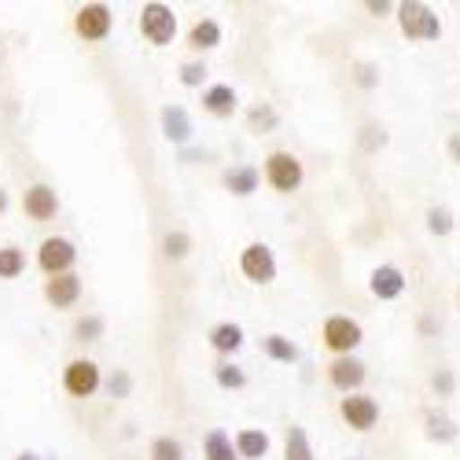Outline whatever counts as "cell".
<instances>
[{
  "mask_svg": "<svg viewBox=\"0 0 460 460\" xmlns=\"http://www.w3.org/2000/svg\"><path fill=\"white\" fill-rule=\"evenodd\" d=\"M361 342V324L350 317H328L324 321V347L335 354H350Z\"/></svg>",
  "mask_w": 460,
  "mask_h": 460,
  "instance_id": "52a82bcc",
  "label": "cell"
},
{
  "mask_svg": "<svg viewBox=\"0 0 460 460\" xmlns=\"http://www.w3.org/2000/svg\"><path fill=\"white\" fill-rule=\"evenodd\" d=\"M284 460H314V446H310V438H305L302 428H291V431H288Z\"/></svg>",
  "mask_w": 460,
  "mask_h": 460,
  "instance_id": "44dd1931",
  "label": "cell"
},
{
  "mask_svg": "<svg viewBox=\"0 0 460 460\" xmlns=\"http://www.w3.org/2000/svg\"><path fill=\"white\" fill-rule=\"evenodd\" d=\"M236 449H240V456L258 460V456L270 453V435H265V431H240L236 435Z\"/></svg>",
  "mask_w": 460,
  "mask_h": 460,
  "instance_id": "ffe728a7",
  "label": "cell"
},
{
  "mask_svg": "<svg viewBox=\"0 0 460 460\" xmlns=\"http://www.w3.org/2000/svg\"><path fill=\"white\" fill-rule=\"evenodd\" d=\"M188 247H191V243H188V236H184V233H170V236L163 240V251H166L170 258H184V254H188Z\"/></svg>",
  "mask_w": 460,
  "mask_h": 460,
  "instance_id": "4dcf8cb0",
  "label": "cell"
},
{
  "mask_svg": "<svg viewBox=\"0 0 460 460\" xmlns=\"http://www.w3.org/2000/svg\"><path fill=\"white\" fill-rule=\"evenodd\" d=\"M22 210H26L33 221H49V217H56L59 199H56V191H52L49 184H33L26 196H22Z\"/></svg>",
  "mask_w": 460,
  "mask_h": 460,
  "instance_id": "30bf717a",
  "label": "cell"
},
{
  "mask_svg": "<svg viewBox=\"0 0 460 460\" xmlns=\"http://www.w3.org/2000/svg\"><path fill=\"white\" fill-rule=\"evenodd\" d=\"M74 30L85 41H103L111 33V8L107 4H85L78 15H74Z\"/></svg>",
  "mask_w": 460,
  "mask_h": 460,
  "instance_id": "ba28073f",
  "label": "cell"
},
{
  "mask_svg": "<svg viewBox=\"0 0 460 460\" xmlns=\"http://www.w3.org/2000/svg\"><path fill=\"white\" fill-rule=\"evenodd\" d=\"M428 228L435 236H449L453 233V210L449 207H431L428 210Z\"/></svg>",
  "mask_w": 460,
  "mask_h": 460,
  "instance_id": "d4e9b609",
  "label": "cell"
},
{
  "mask_svg": "<svg viewBox=\"0 0 460 460\" xmlns=\"http://www.w3.org/2000/svg\"><path fill=\"white\" fill-rule=\"evenodd\" d=\"M449 155L460 163V133H453V137H449Z\"/></svg>",
  "mask_w": 460,
  "mask_h": 460,
  "instance_id": "e575fe53",
  "label": "cell"
},
{
  "mask_svg": "<svg viewBox=\"0 0 460 460\" xmlns=\"http://www.w3.org/2000/svg\"><path fill=\"white\" fill-rule=\"evenodd\" d=\"M78 295H82V280L74 277V273L52 277V280L45 284V298H49L52 305H59V310H66V305L78 302Z\"/></svg>",
  "mask_w": 460,
  "mask_h": 460,
  "instance_id": "4fadbf2b",
  "label": "cell"
},
{
  "mask_svg": "<svg viewBox=\"0 0 460 460\" xmlns=\"http://www.w3.org/2000/svg\"><path fill=\"white\" fill-rule=\"evenodd\" d=\"M203 107H207L210 114H217V119H228V114L236 111V93H233V85H214V89H207V93H203Z\"/></svg>",
  "mask_w": 460,
  "mask_h": 460,
  "instance_id": "2e32d148",
  "label": "cell"
},
{
  "mask_svg": "<svg viewBox=\"0 0 460 460\" xmlns=\"http://www.w3.org/2000/svg\"><path fill=\"white\" fill-rule=\"evenodd\" d=\"M339 412H342V420H347L354 431H372V428H376V420H379V405H376L372 398H365V394L342 398Z\"/></svg>",
  "mask_w": 460,
  "mask_h": 460,
  "instance_id": "9c48e42d",
  "label": "cell"
},
{
  "mask_svg": "<svg viewBox=\"0 0 460 460\" xmlns=\"http://www.w3.org/2000/svg\"><path fill=\"white\" fill-rule=\"evenodd\" d=\"M372 74H376L372 66H365V70H361V85H372V82H376V78H372Z\"/></svg>",
  "mask_w": 460,
  "mask_h": 460,
  "instance_id": "d590c367",
  "label": "cell"
},
{
  "mask_svg": "<svg viewBox=\"0 0 460 460\" xmlns=\"http://www.w3.org/2000/svg\"><path fill=\"white\" fill-rule=\"evenodd\" d=\"M111 394H114V398H126V394H129V376H126V372H119V376L111 379Z\"/></svg>",
  "mask_w": 460,
  "mask_h": 460,
  "instance_id": "1f68e13d",
  "label": "cell"
},
{
  "mask_svg": "<svg viewBox=\"0 0 460 460\" xmlns=\"http://www.w3.org/2000/svg\"><path fill=\"white\" fill-rule=\"evenodd\" d=\"M240 270H243V277L254 280V284H270V280L277 277V258H273V251L265 247V243H251V247L240 254Z\"/></svg>",
  "mask_w": 460,
  "mask_h": 460,
  "instance_id": "5b68a950",
  "label": "cell"
},
{
  "mask_svg": "<svg viewBox=\"0 0 460 460\" xmlns=\"http://www.w3.org/2000/svg\"><path fill=\"white\" fill-rule=\"evenodd\" d=\"M435 391H442V394L453 391V376H449V372H438V376H435Z\"/></svg>",
  "mask_w": 460,
  "mask_h": 460,
  "instance_id": "d6a6232c",
  "label": "cell"
},
{
  "mask_svg": "<svg viewBox=\"0 0 460 460\" xmlns=\"http://www.w3.org/2000/svg\"><path fill=\"white\" fill-rule=\"evenodd\" d=\"M74 335H78L82 342H93V339L103 335V321L100 317H82L78 324H74Z\"/></svg>",
  "mask_w": 460,
  "mask_h": 460,
  "instance_id": "f1b7e54d",
  "label": "cell"
},
{
  "mask_svg": "<svg viewBox=\"0 0 460 460\" xmlns=\"http://www.w3.org/2000/svg\"><path fill=\"white\" fill-rule=\"evenodd\" d=\"M428 438H435V442H453L456 438V424L449 416H442V412H431L428 416Z\"/></svg>",
  "mask_w": 460,
  "mask_h": 460,
  "instance_id": "603a6c76",
  "label": "cell"
},
{
  "mask_svg": "<svg viewBox=\"0 0 460 460\" xmlns=\"http://www.w3.org/2000/svg\"><path fill=\"white\" fill-rule=\"evenodd\" d=\"M188 45H191V49H199V52L217 49V45H221V26H217L214 19H199L196 26L188 30Z\"/></svg>",
  "mask_w": 460,
  "mask_h": 460,
  "instance_id": "e0dca14e",
  "label": "cell"
},
{
  "mask_svg": "<svg viewBox=\"0 0 460 460\" xmlns=\"http://www.w3.org/2000/svg\"><path fill=\"white\" fill-rule=\"evenodd\" d=\"M8 207V196H4V191H0V210H4Z\"/></svg>",
  "mask_w": 460,
  "mask_h": 460,
  "instance_id": "8d00e7d4",
  "label": "cell"
},
{
  "mask_svg": "<svg viewBox=\"0 0 460 460\" xmlns=\"http://www.w3.org/2000/svg\"><path fill=\"white\" fill-rule=\"evenodd\" d=\"M19 460H37V456H33V453H22V456H19Z\"/></svg>",
  "mask_w": 460,
  "mask_h": 460,
  "instance_id": "74e56055",
  "label": "cell"
},
{
  "mask_svg": "<svg viewBox=\"0 0 460 460\" xmlns=\"http://www.w3.org/2000/svg\"><path fill=\"white\" fill-rule=\"evenodd\" d=\"M265 181H270L277 191H295L302 184V163L291 155V151H273L265 159Z\"/></svg>",
  "mask_w": 460,
  "mask_h": 460,
  "instance_id": "3957f363",
  "label": "cell"
},
{
  "mask_svg": "<svg viewBox=\"0 0 460 460\" xmlns=\"http://www.w3.org/2000/svg\"><path fill=\"white\" fill-rule=\"evenodd\" d=\"M273 126H277V111H273L270 103H261V107L251 111V129H254V133H258V129L265 133V129H273Z\"/></svg>",
  "mask_w": 460,
  "mask_h": 460,
  "instance_id": "83f0119b",
  "label": "cell"
},
{
  "mask_svg": "<svg viewBox=\"0 0 460 460\" xmlns=\"http://www.w3.org/2000/svg\"><path fill=\"white\" fill-rule=\"evenodd\" d=\"M203 453H207V460H240V449L233 446V438L225 431H210L203 442Z\"/></svg>",
  "mask_w": 460,
  "mask_h": 460,
  "instance_id": "ac0fdd59",
  "label": "cell"
},
{
  "mask_svg": "<svg viewBox=\"0 0 460 460\" xmlns=\"http://www.w3.org/2000/svg\"><path fill=\"white\" fill-rule=\"evenodd\" d=\"M328 379H332V387H339V391H358L361 383H365V365L358 361V358H339V361H332V368H328Z\"/></svg>",
  "mask_w": 460,
  "mask_h": 460,
  "instance_id": "8fae6325",
  "label": "cell"
},
{
  "mask_svg": "<svg viewBox=\"0 0 460 460\" xmlns=\"http://www.w3.org/2000/svg\"><path fill=\"white\" fill-rule=\"evenodd\" d=\"M203 78H207V66L203 63H184L181 66V85L196 89V85H203Z\"/></svg>",
  "mask_w": 460,
  "mask_h": 460,
  "instance_id": "f546056e",
  "label": "cell"
},
{
  "mask_svg": "<svg viewBox=\"0 0 460 460\" xmlns=\"http://www.w3.org/2000/svg\"><path fill=\"white\" fill-rule=\"evenodd\" d=\"M265 354H270L273 361H288V365L298 358L295 342H291V339H284V335H270V339H265Z\"/></svg>",
  "mask_w": 460,
  "mask_h": 460,
  "instance_id": "cb8c5ba5",
  "label": "cell"
},
{
  "mask_svg": "<svg viewBox=\"0 0 460 460\" xmlns=\"http://www.w3.org/2000/svg\"><path fill=\"white\" fill-rule=\"evenodd\" d=\"M163 133H166L173 144L191 140V119H188L184 107H163Z\"/></svg>",
  "mask_w": 460,
  "mask_h": 460,
  "instance_id": "5bb4252c",
  "label": "cell"
},
{
  "mask_svg": "<svg viewBox=\"0 0 460 460\" xmlns=\"http://www.w3.org/2000/svg\"><path fill=\"white\" fill-rule=\"evenodd\" d=\"M225 188L233 191V196H251V191L258 188V170H254V166L228 170V173H225Z\"/></svg>",
  "mask_w": 460,
  "mask_h": 460,
  "instance_id": "d6986e66",
  "label": "cell"
},
{
  "mask_svg": "<svg viewBox=\"0 0 460 460\" xmlns=\"http://www.w3.org/2000/svg\"><path fill=\"white\" fill-rule=\"evenodd\" d=\"M140 30H144V37L151 45H170L173 41V33H177V15H173V8H166V4H159V0H151V4H144V12H140Z\"/></svg>",
  "mask_w": 460,
  "mask_h": 460,
  "instance_id": "7a4b0ae2",
  "label": "cell"
},
{
  "mask_svg": "<svg viewBox=\"0 0 460 460\" xmlns=\"http://www.w3.org/2000/svg\"><path fill=\"white\" fill-rule=\"evenodd\" d=\"M63 387H66V394H74V398H93L96 387H100V368H96L93 361H85V358L70 361L66 372H63Z\"/></svg>",
  "mask_w": 460,
  "mask_h": 460,
  "instance_id": "8992f818",
  "label": "cell"
},
{
  "mask_svg": "<svg viewBox=\"0 0 460 460\" xmlns=\"http://www.w3.org/2000/svg\"><path fill=\"white\" fill-rule=\"evenodd\" d=\"M210 347H214L217 354H236V350L243 347V328H240V324H233V321L217 324V328L210 332Z\"/></svg>",
  "mask_w": 460,
  "mask_h": 460,
  "instance_id": "9a60e30c",
  "label": "cell"
},
{
  "mask_svg": "<svg viewBox=\"0 0 460 460\" xmlns=\"http://www.w3.org/2000/svg\"><path fill=\"white\" fill-rule=\"evenodd\" d=\"M217 383H221V387L225 391H240L243 387V383H247V376H243V368H236V365H217Z\"/></svg>",
  "mask_w": 460,
  "mask_h": 460,
  "instance_id": "484cf974",
  "label": "cell"
},
{
  "mask_svg": "<svg viewBox=\"0 0 460 460\" xmlns=\"http://www.w3.org/2000/svg\"><path fill=\"white\" fill-rule=\"evenodd\" d=\"M151 460H184V449L173 438H155L151 442Z\"/></svg>",
  "mask_w": 460,
  "mask_h": 460,
  "instance_id": "4316f807",
  "label": "cell"
},
{
  "mask_svg": "<svg viewBox=\"0 0 460 460\" xmlns=\"http://www.w3.org/2000/svg\"><path fill=\"white\" fill-rule=\"evenodd\" d=\"M26 270V254L19 247H0V280H12Z\"/></svg>",
  "mask_w": 460,
  "mask_h": 460,
  "instance_id": "7402d4cb",
  "label": "cell"
},
{
  "mask_svg": "<svg viewBox=\"0 0 460 460\" xmlns=\"http://www.w3.org/2000/svg\"><path fill=\"white\" fill-rule=\"evenodd\" d=\"M368 288H372L376 298L391 302V298H398L405 291V277H402L398 265H379V270L372 273V280H368Z\"/></svg>",
  "mask_w": 460,
  "mask_h": 460,
  "instance_id": "7c38bea8",
  "label": "cell"
},
{
  "mask_svg": "<svg viewBox=\"0 0 460 460\" xmlns=\"http://www.w3.org/2000/svg\"><path fill=\"white\" fill-rule=\"evenodd\" d=\"M74 258H78L74 243H70V240H59V236L45 240V243H41V251H37V265H41V270H45L49 277H63V273H70Z\"/></svg>",
  "mask_w": 460,
  "mask_h": 460,
  "instance_id": "277c9868",
  "label": "cell"
},
{
  "mask_svg": "<svg viewBox=\"0 0 460 460\" xmlns=\"http://www.w3.org/2000/svg\"><path fill=\"white\" fill-rule=\"evenodd\" d=\"M372 15H387L391 12V4H387V0H368V4H365Z\"/></svg>",
  "mask_w": 460,
  "mask_h": 460,
  "instance_id": "836d02e7",
  "label": "cell"
},
{
  "mask_svg": "<svg viewBox=\"0 0 460 460\" xmlns=\"http://www.w3.org/2000/svg\"><path fill=\"white\" fill-rule=\"evenodd\" d=\"M398 26H402V33L409 37V41H438L442 37L438 15L428 4H420V0H405V4H398Z\"/></svg>",
  "mask_w": 460,
  "mask_h": 460,
  "instance_id": "6da1fadb",
  "label": "cell"
}]
</instances>
